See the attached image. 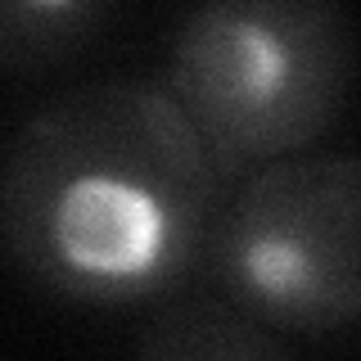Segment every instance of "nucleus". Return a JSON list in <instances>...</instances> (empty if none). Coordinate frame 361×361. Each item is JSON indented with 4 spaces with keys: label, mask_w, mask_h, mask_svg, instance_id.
I'll use <instances>...</instances> for the list:
<instances>
[{
    "label": "nucleus",
    "mask_w": 361,
    "mask_h": 361,
    "mask_svg": "<svg viewBox=\"0 0 361 361\" xmlns=\"http://www.w3.org/2000/svg\"><path fill=\"white\" fill-rule=\"evenodd\" d=\"M221 180L163 82L73 86L9 140L5 253L27 285L73 307H154L208 257Z\"/></svg>",
    "instance_id": "nucleus-1"
},
{
    "label": "nucleus",
    "mask_w": 361,
    "mask_h": 361,
    "mask_svg": "<svg viewBox=\"0 0 361 361\" xmlns=\"http://www.w3.org/2000/svg\"><path fill=\"white\" fill-rule=\"evenodd\" d=\"M357 82L338 0H199L176 23L163 86L231 176L316 149Z\"/></svg>",
    "instance_id": "nucleus-2"
},
{
    "label": "nucleus",
    "mask_w": 361,
    "mask_h": 361,
    "mask_svg": "<svg viewBox=\"0 0 361 361\" xmlns=\"http://www.w3.org/2000/svg\"><path fill=\"white\" fill-rule=\"evenodd\" d=\"M212 289L285 338L361 321V158L302 149L240 176L212 221Z\"/></svg>",
    "instance_id": "nucleus-3"
},
{
    "label": "nucleus",
    "mask_w": 361,
    "mask_h": 361,
    "mask_svg": "<svg viewBox=\"0 0 361 361\" xmlns=\"http://www.w3.org/2000/svg\"><path fill=\"white\" fill-rule=\"evenodd\" d=\"M135 353L149 361H280L293 357V338L262 325L221 289L154 302V316L135 334Z\"/></svg>",
    "instance_id": "nucleus-4"
},
{
    "label": "nucleus",
    "mask_w": 361,
    "mask_h": 361,
    "mask_svg": "<svg viewBox=\"0 0 361 361\" xmlns=\"http://www.w3.org/2000/svg\"><path fill=\"white\" fill-rule=\"evenodd\" d=\"M118 0H0V63L14 77L77 54L95 41Z\"/></svg>",
    "instance_id": "nucleus-5"
}]
</instances>
